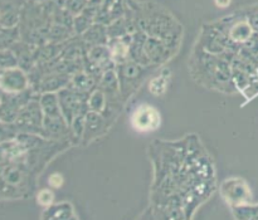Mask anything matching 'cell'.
I'll return each instance as SVG.
<instances>
[{
	"label": "cell",
	"instance_id": "18",
	"mask_svg": "<svg viewBox=\"0 0 258 220\" xmlns=\"http://www.w3.org/2000/svg\"><path fill=\"white\" fill-rule=\"evenodd\" d=\"M236 219L241 220H258V204H246L232 208Z\"/></svg>",
	"mask_w": 258,
	"mask_h": 220
},
{
	"label": "cell",
	"instance_id": "14",
	"mask_svg": "<svg viewBox=\"0 0 258 220\" xmlns=\"http://www.w3.org/2000/svg\"><path fill=\"white\" fill-rule=\"evenodd\" d=\"M80 38L85 42L87 48L98 44H108L110 37H108L107 25L95 22L82 35H80Z\"/></svg>",
	"mask_w": 258,
	"mask_h": 220
},
{
	"label": "cell",
	"instance_id": "16",
	"mask_svg": "<svg viewBox=\"0 0 258 220\" xmlns=\"http://www.w3.org/2000/svg\"><path fill=\"white\" fill-rule=\"evenodd\" d=\"M39 105L42 107L44 117H54V116L62 115L57 92L40 93Z\"/></svg>",
	"mask_w": 258,
	"mask_h": 220
},
{
	"label": "cell",
	"instance_id": "8",
	"mask_svg": "<svg viewBox=\"0 0 258 220\" xmlns=\"http://www.w3.org/2000/svg\"><path fill=\"white\" fill-rule=\"evenodd\" d=\"M108 120L102 113L88 111L85 117V131H83L82 142H91L107 131Z\"/></svg>",
	"mask_w": 258,
	"mask_h": 220
},
{
	"label": "cell",
	"instance_id": "10",
	"mask_svg": "<svg viewBox=\"0 0 258 220\" xmlns=\"http://www.w3.org/2000/svg\"><path fill=\"white\" fill-rule=\"evenodd\" d=\"M97 87L105 92L108 105L111 102V106H113V103L120 102V98H122L120 91V81H118L116 68L108 69L105 73H102L100 81H98Z\"/></svg>",
	"mask_w": 258,
	"mask_h": 220
},
{
	"label": "cell",
	"instance_id": "12",
	"mask_svg": "<svg viewBox=\"0 0 258 220\" xmlns=\"http://www.w3.org/2000/svg\"><path fill=\"white\" fill-rule=\"evenodd\" d=\"M0 82H2L3 88L10 93L25 92L28 87L27 76L18 68L5 70V73L0 78Z\"/></svg>",
	"mask_w": 258,
	"mask_h": 220
},
{
	"label": "cell",
	"instance_id": "1",
	"mask_svg": "<svg viewBox=\"0 0 258 220\" xmlns=\"http://www.w3.org/2000/svg\"><path fill=\"white\" fill-rule=\"evenodd\" d=\"M57 93L59 98L60 111L68 125H71L76 117L85 116L88 112L87 100L90 93L80 92L71 87L63 88Z\"/></svg>",
	"mask_w": 258,
	"mask_h": 220
},
{
	"label": "cell",
	"instance_id": "19",
	"mask_svg": "<svg viewBox=\"0 0 258 220\" xmlns=\"http://www.w3.org/2000/svg\"><path fill=\"white\" fill-rule=\"evenodd\" d=\"M169 78H170L169 70H164L163 73H160V75L156 76L155 78H153L150 85H149L150 92L155 96L164 95V93L166 92V90H168Z\"/></svg>",
	"mask_w": 258,
	"mask_h": 220
},
{
	"label": "cell",
	"instance_id": "3",
	"mask_svg": "<svg viewBox=\"0 0 258 220\" xmlns=\"http://www.w3.org/2000/svg\"><path fill=\"white\" fill-rule=\"evenodd\" d=\"M221 195L232 208L252 203V191L246 180L241 178H229L222 183Z\"/></svg>",
	"mask_w": 258,
	"mask_h": 220
},
{
	"label": "cell",
	"instance_id": "7",
	"mask_svg": "<svg viewBox=\"0 0 258 220\" xmlns=\"http://www.w3.org/2000/svg\"><path fill=\"white\" fill-rule=\"evenodd\" d=\"M42 135L48 140L62 141L72 140V132H71V126L63 117V115L54 116V117H44L43 121V132Z\"/></svg>",
	"mask_w": 258,
	"mask_h": 220
},
{
	"label": "cell",
	"instance_id": "4",
	"mask_svg": "<svg viewBox=\"0 0 258 220\" xmlns=\"http://www.w3.org/2000/svg\"><path fill=\"white\" fill-rule=\"evenodd\" d=\"M131 125L140 132L155 131L161 125V116L153 106L140 105L131 115Z\"/></svg>",
	"mask_w": 258,
	"mask_h": 220
},
{
	"label": "cell",
	"instance_id": "21",
	"mask_svg": "<svg viewBox=\"0 0 258 220\" xmlns=\"http://www.w3.org/2000/svg\"><path fill=\"white\" fill-rule=\"evenodd\" d=\"M66 9L73 15H77L82 12L87 5L88 0H58Z\"/></svg>",
	"mask_w": 258,
	"mask_h": 220
},
{
	"label": "cell",
	"instance_id": "2",
	"mask_svg": "<svg viewBox=\"0 0 258 220\" xmlns=\"http://www.w3.org/2000/svg\"><path fill=\"white\" fill-rule=\"evenodd\" d=\"M116 72L120 81L121 96H122V100H126L141 85V81L145 76V65L128 59L126 62L116 64Z\"/></svg>",
	"mask_w": 258,
	"mask_h": 220
},
{
	"label": "cell",
	"instance_id": "13",
	"mask_svg": "<svg viewBox=\"0 0 258 220\" xmlns=\"http://www.w3.org/2000/svg\"><path fill=\"white\" fill-rule=\"evenodd\" d=\"M98 78L93 73L87 70L86 68L73 73L71 76V81L68 87L73 88L76 91H80L83 93H91L98 86Z\"/></svg>",
	"mask_w": 258,
	"mask_h": 220
},
{
	"label": "cell",
	"instance_id": "11",
	"mask_svg": "<svg viewBox=\"0 0 258 220\" xmlns=\"http://www.w3.org/2000/svg\"><path fill=\"white\" fill-rule=\"evenodd\" d=\"M254 35L256 33L247 18L234 20L233 23H231L228 33H227L228 39L234 44H247L248 42H251Z\"/></svg>",
	"mask_w": 258,
	"mask_h": 220
},
{
	"label": "cell",
	"instance_id": "9",
	"mask_svg": "<svg viewBox=\"0 0 258 220\" xmlns=\"http://www.w3.org/2000/svg\"><path fill=\"white\" fill-rule=\"evenodd\" d=\"M71 81V75L58 72V70H49L42 76L38 81V92H59L63 88L68 87Z\"/></svg>",
	"mask_w": 258,
	"mask_h": 220
},
{
	"label": "cell",
	"instance_id": "22",
	"mask_svg": "<svg viewBox=\"0 0 258 220\" xmlns=\"http://www.w3.org/2000/svg\"><path fill=\"white\" fill-rule=\"evenodd\" d=\"M37 200L39 205L48 208V206L54 203V193L50 189H43L38 193Z\"/></svg>",
	"mask_w": 258,
	"mask_h": 220
},
{
	"label": "cell",
	"instance_id": "23",
	"mask_svg": "<svg viewBox=\"0 0 258 220\" xmlns=\"http://www.w3.org/2000/svg\"><path fill=\"white\" fill-rule=\"evenodd\" d=\"M63 183H64V179L60 175L59 173H54L48 178V184H49L50 188L53 189H59L62 188Z\"/></svg>",
	"mask_w": 258,
	"mask_h": 220
},
{
	"label": "cell",
	"instance_id": "25",
	"mask_svg": "<svg viewBox=\"0 0 258 220\" xmlns=\"http://www.w3.org/2000/svg\"><path fill=\"white\" fill-rule=\"evenodd\" d=\"M34 2H50V0H34Z\"/></svg>",
	"mask_w": 258,
	"mask_h": 220
},
{
	"label": "cell",
	"instance_id": "6",
	"mask_svg": "<svg viewBox=\"0 0 258 220\" xmlns=\"http://www.w3.org/2000/svg\"><path fill=\"white\" fill-rule=\"evenodd\" d=\"M143 50L149 64L154 65L161 64V63L166 62L169 58H171V53H174L175 48L164 42L163 39L148 35L143 44Z\"/></svg>",
	"mask_w": 258,
	"mask_h": 220
},
{
	"label": "cell",
	"instance_id": "24",
	"mask_svg": "<svg viewBox=\"0 0 258 220\" xmlns=\"http://www.w3.org/2000/svg\"><path fill=\"white\" fill-rule=\"evenodd\" d=\"M231 3L232 0H214V4H216L218 8H222V9L228 8L229 5H231Z\"/></svg>",
	"mask_w": 258,
	"mask_h": 220
},
{
	"label": "cell",
	"instance_id": "17",
	"mask_svg": "<svg viewBox=\"0 0 258 220\" xmlns=\"http://www.w3.org/2000/svg\"><path fill=\"white\" fill-rule=\"evenodd\" d=\"M88 105V111H93V112H98L105 115V112L108 108V102L107 97H106L105 92L100 88H95L92 92L90 93L87 100Z\"/></svg>",
	"mask_w": 258,
	"mask_h": 220
},
{
	"label": "cell",
	"instance_id": "5",
	"mask_svg": "<svg viewBox=\"0 0 258 220\" xmlns=\"http://www.w3.org/2000/svg\"><path fill=\"white\" fill-rule=\"evenodd\" d=\"M43 121H44V115H43L42 107L39 105V100L28 102L18 116V125L23 130L32 133L42 135Z\"/></svg>",
	"mask_w": 258,
	"mask_h": 220
},
{
	"label": "cell",
	"instance_id": "15",
	"mask_svg": "<svg viewBox=\"0 0 258 220\" xmlns=\"http://www.w3.org/2000/svg\"><path fill=\"white\" fill-rule=\"evenodd\" d=\"M43 219L47 220H70V219H76L75 214V208L71 203L68 201H62V203L54 204L48 206L47 209L43 213Z\"/></svg>",
	"mask_w": 258,
	"mask_h": 220
},
{
	"label": "cell",
	"instance_id": "20",
	"mask_svg": "<svg viewBox=\"0 0 258 220\" xmlns=\"http://www.w3.org/2000/svg\"><path fill=\"white\" fill-rule=\"evenodd\" d=\"M93 23H95V19L92 17H90L87 13L81 12L73 18V32L76 35H82Z\"/></svg>",
	"mask_w": 258,
	"mask_h": 220
}]
</instances>
